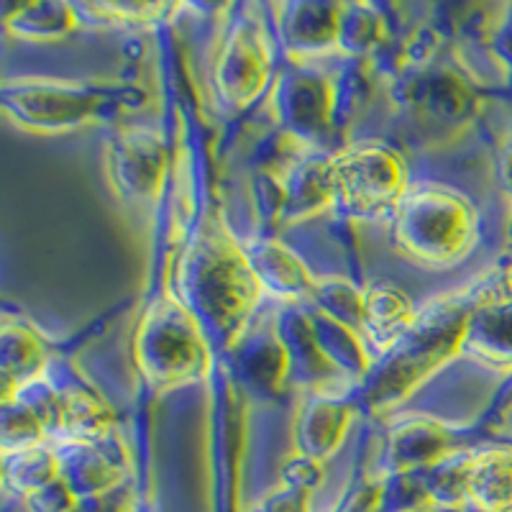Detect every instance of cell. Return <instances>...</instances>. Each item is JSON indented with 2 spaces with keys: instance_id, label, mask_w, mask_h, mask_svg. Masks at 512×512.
Listing matches in <instances>:
<instances>
[{
  "instance_id": "2e32d148",
  "label": "cell",
  "mask_w": 512,
  "mask_h": 512,
  "mask_svg": "<svg viewBox=\"0 0 512 512\" xmlns=\"http://www.w3.org/2000/svg\"><path fill=\"white\" fill-rule=\"evenodd\" d=\"M264 512H305V502L300 495H287L282 497V500L277 502H269L267 507H264Z\"/></svg>"
},
{
  "instance_id": "6da1fadb",
  "label": "cell",
  "mask_w": 512,
  "mask_h": 512,
  "mask_svg": "<svg viewBox=\"0 0 512 512\" xmlns=\"http://www.w3.org/2000/svg\"><path fill=\"white\" fill-rule=\"evenodd\" d=\"M395 249L423 269H446L474 249L477 210L461 192L443 185H415L392 216Z\"/></svg>"
},
{
  "instance_id": "5b68a950",
  "label": "cell",
  "mask_w": 512,
  "mask_h": 512,
  "mask_svg": "<svg viewBox=\"0 0 512 512\" xmlns=\"http://www.w3.org/2000/svg\"><path fill=\"white\" fill-rule=\"evenodd\" d=\"M269 44H264V29L256 21H244L233 29L221 64L218 85L223 95L236 105H246L264 90L269 77Z\"/></svg>"
},
{
  "instance_id": "9a60e30c",
  "label": "cell",
  "mask_w": 512,
  "mask_h": 512,
  "mask_svg": "<svg viewBox=\"0 0 512 512\" xmlns=\"http://www.w3.org/2000/svg\"><path fill=\"white\" fill-rule=\"evenodd\" d=\"M90 11L100 16H111L113 21H157L159 13H164V6H90Z\"/></svg>"
},
{
  "instance_id": "4fadbf2b",
  "label": "cell",
  "mask_w": 512,
  "mask_h": 512,
  "mask_svg": "<svg viewBox=\"0 0 512 512\" xmlns=\"http://www.w3.org/2000/svg\"><path fill=\"white\" fill-rule=\"evenodd\" d=\"M29 512H72L77 507L75 489L64 479H57L49 487L39 489L34 495L24 497Z\"/></svg>"
},
{
  "instance_id": "7c38bea8",
  "label": "cell",
  "mask_w": 512,
  "mask_h": 512,
  "mask_svg": "<svg viewBox=\"0 0 512 512\" xmlns=\"http://www.w3.org/2000/svg\"><path fill=\"white\" fill-rule=\"evenodd\" d=\"M126 149L121 152V167H118V182H123V192L126 195H146L149 190L159 185V177H162L164 167H141V159H149L154 152H159L154 141L146 139L144 134L136 136V139H123Z\"/></svg>"
},
{
  "instance_id": "ba28073f",
  "label": "cell",
  "mask_w": 512,
  "mask_h": 512,
  "mask_svg": "<svg viewBox=\"0 0 512 512\" xmlns=\"http://www.w3.org/2000/svg\"><path fill=\"white\" fill-rule=\"evenodd\" d=\"M466 500L479 512L512 510V454L489 451L466 466Z\"/></svg>"
},
{
  "instance_id": "5bb4252c",
  "label": "cell",
  "mask_w": 512,
  "mask_h": 512,
  "mask_svg": "<svg viewBox=\"0 0 512 512\" xmlns=\"http://www.w3.org/2000/svg\"><path fill=\"white\" fill-rule=\"evenodd\" d=\"M338 410L344 408H336V405H323V420L318 423V418H310V423L305 420V428H315V425H328V433L331 431H338L344 433V425L346 420L341 418V413ZM308 446H323V456L331 454V448L336 446V441H333L331 436H320V431H313V433H305V451H308ZM303 451V454H305Z\"/></svg>"
},
{
  "instance_id": "30bf717a",
  "label": "cell",
  "mask_w": 512,
  "mask_h": 512,
  "mask_svg": "<svg viewBox=\"0 0 512 512\" xmlns=\"http://www.w3.org/2000/svg\"><path fill=\"white\" fill-rule=\"evenodd\" d=\"M6 477L21 495L29 497L62 479V456L41 446L6 454Z\"/></svg>"
},
{
  "instance_id": "3957f363",
  "label": "cell",
  "mask_w": 512,
  "mask_h": 512,
  "mask_svg": "<svg viewBox=\"0 0 512 512\" xmlns=\"http://www.w3.org/2000/svg\"><path fill=\"white\" fill-rule=\"evenodd\" d=\"M333 198L356 218L395 216L408 195V175L400 154L379 141H364L331 159Z\"/></svg>"
},
{
  "instance_id": "8992f818",
  "label": "cell",
  "mask_w": 512,
  "mask_h": 512,
  "mask_svg": "<svg viewBox=\"0 0 512 512\" xmlns=\"http://www.w3.org/2000/svg\"><path fill=\"white\" fill-rule=\"evenodd\" d=\"M359 323L379 349L395 346L415 326V310L405 292L392 285H377L361 292Z\"/></svg>"
},
{
  "instance_id": "8fae6325",
  "label": "cell",
  "mask_w": 512,
  "mask_h": 512,
  "mask_svg": "<svg viewBox=\"0 0 512 512\" xmlns=\"http://www.w3.org/2000/svg\"><path fill=\"white\" fill-rule=\"evenodd\" d=\"M77 24H80V18L70 6H26L18 8L6 21L8 31L34 41L70 34Z\"/></svg>"
},
{
  "instance_id": "52a82bcc",
  "label": "cell",
  "mask_w": 512,
  "mask_h": 512,
  "mask_svg": "<svg viewBox=\"0 0 512 512\" xmlns=\"http://www.w3.org/2000/svg\"><path fill=\"white\" fill-rule=\"evenodd\" d=\"M47 364V346L39 333L24 318L13 320L6 315L3 323V374H6V395H13L26 384L36 382Z\"/></svg>"
},
{
  "instance_id": "277c9868",
  "label": "cell",
  "mask_w": 512,
  "mask_h": 512,
  "mask_svg": "<svg viewBox=\"0 0 512 512\" xmlns=\"http://www.w3.org/2000/svg\"><path fill=\"white\" fill-rule=\"evenodd\" d=\"M13 80L3 90L6 113L16 116L18 126L52 134L67 128L85 126L100 116V111L111 108L118 100L116 90H98L93 85H82L72 80Z\"/></svg>"
},
{
  "instance_id": "9c48e42d",
  "label": "cell",
  "mask_w": 512,
  "mask_h": 512,
  "mask_svg": "<svg viewBox=\"0 0 512 512\" xmlns=\"http://www.w3.org/2000/svg\"><path fill=\"white\" fill-rule=\"evenodd\" d=\"M267 251H262L259 262H256L254 272L259 277L262 285L272 282L274 292H280L285 297H305L313 295L318 287L313 285V277H310L308 269L303 267V262L297 259L295 254H290L287 249H282L280 244H264Z\"/></svg>"
},
{
  "instance_id": "7a4b0ae2",
  "label": "cell",
  "mask_w": 512,
  "mask_h": 512,
  "mask_svg": "<svg viewBox=\"0 0 512 512\" xmlns=\"http://www.w3.org/2000/svg\"><path fill=\"white\" fill-rule=\"evenodd\" d=\"M136 359L152 387L172 390L208 372V341L192 310L177 300L154 305L136 333Z\"/></svg>"
}]
</instances>
